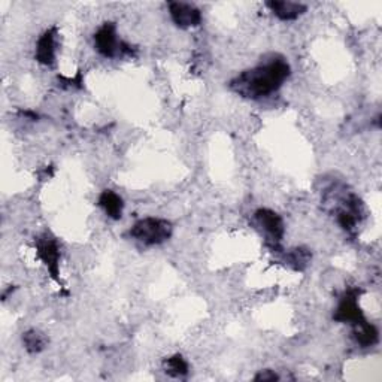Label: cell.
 <instances>
[{"label": "cell", "mask_w": 382, "mask_h": 382, "mask_svg": "<svg viewBox=\"0 0 382 382\" xmlns=\"http://www.w3.org/2000/svg\"><path fill=\"white\" fill-rule=\"evenodd\" d=\"M256 218L262 227L266 230V233L271 236L274 242L276 244L281 242L286 233V225H284V220H282L279 214H276V212L272 209L263 208L256 212Z\"/></svg>", "instance_id": "cell-7"}, {"label": "cell", "mask_w": 382, "mask_h": 382, "mask_svg": "<svg viewBox=\"0 0 382 382\" xmlns=\"http://www.w3.org/2000/svg\"><path fill=\"white\" fill-rule=\"evenodd\" d=\"M36 254L40 262L45 264L51 278L60 284V248L55 239L40 236L35 240Z\"/></svg>", "instance_id": "cell-4"}, {"label": "cell", "mask_w": 382, "mask_h": 382, "mask_svg": "<svg viewBox=\"0 0 382 382\" xmlns=\"http://www.w3.org/2000/svg\"><path fill=\"white\" fill-rule=\"evenodd\" d=\"M164 372L175 378L186 376L189 373V363L181 356V354H175V356H172L171 359H167L164 361Z\"/></svg>", "instance_id": "cell-12"}, {"label": "cell", "mask_w": 382, "mask_h": 382, "mask_svg": "<svg viewBox=\"0 0 382 382\" xmlns=\"http://www.w3.org/2000/svg\"><path fill=\"white\" fill-rule=\"evenodd\" d=\"M99 206H101L105 210V214L112 220H120L123 217L124 202L116 191H102L101 197H99Z\"/></svg>", "instance_id": "cell-10"}, {"label": "cell", "mask_w": 382, "mask_h": 382, "mask_svg": "<svg viewBox=\"0 0 382 382\" xmlns=\"http://www.w3.org/2000/svg\"><path fill=\"white\" fill-rule=\"evenodd\" d=\"M23 344H24L27 351L32 352V354H36L47 347V337H45V335H42L38 330H29V332H26L23 336Z\"/></svg>", "instance_id": "cell-13"}, {"label": "cell", "mask_w": 382, "mask_h": 382, "mask_svg": "<svg viewBox=\"0 0 382 382\" xmlns=\"http://www.w3.org/2000/svg\"><path fill=\"white\" fill-rule=\"evenodd\" d=\"M310 254L306 249H294L290 252L288 263L293 264L296 269H303L309 262Z\"/></svg>", "instance_id": "cell-14"}, {"label": "cell", "mask_w": 382, "mask_h": 382, "mask_svg": "<svg viewBox=\"0 0 382 382\" xmlns=\"http://www.w3.org/2000/svg\"><path fill=\"white\" fill-rule=\"evenodd\" d=\"M254 379H256V381H263V382H266V381L272 382V381H278L279 376L274 371H262L260 373H257L256 376H254Z\"/></svg>", "instance_id": "cell-15"}, {"label": "cell", "mask_w": 382, "mask_h": 382, "mask_svg": "<svg viewBox=\"0 0 382 382\" xmlns=\"http://www.w3.org/2000/svg\"><path fill=\"white\" fill-rule=\"evenodd\" d=\"M354 337L361 347H372L378 342L379 333L373 324L367 322L366 318L357 324H354Z\"/></svg>", "instance_id": "cell-11"}, {"label": "cell", "mask_w": 382, "mask_h": 382, "mask_svg": "<svg viewBox=\"0 0 382 382\" xmlns=\"http://www.w3.org/2000/svg\"><path fill=\"white\" fill-rule=\"evenodd\" d=\"M266 5L281 21L297 20L302 13L306 12V6L303 4L288 2V0H272V2H267Z\"/></svg>", "instance_id": "cell-9"}, {"label": "cell", "mask_w": 382, "mask_h": 382, "mask_svg": "<svg viewBox=\"0 0 382 382\" xmlns=\"http://www.w3.org/2000/svg\"><path fill=\"white\" fill-rule=\"evenodd\" d=\"M55 39H57V29L51 27L42 33L36 44V60L44 66H52L55 62Z\"/></svg>", "instance_id": "cell-8"}, {"label": "cell", "mask_w": 382, "mask_h": 382, "mask_svg": "<svg viewBox=\"0 0 382 382\" xmlns=\"http://www.w3.org/2000/svg\"><path fill=\"white\" fill-rule=\"evenodd\" d=\"M174 232L172 223L163 220V218H154L148 217L144 220H139L133 224L129 235L137 240L139 244H144L147 247L162 245L166 240L171 239Z\"/></svg>", "instance_id": "cell-2"}, {"label": "cell", "mask_w": 382, "mask_h": 382, "mask_svg": "<svg viewBox=\"0 0 382 382\" xmlns=\"http://www.w3.org/2000/svg\"><path fill=\"white\" fill-rule=\"evenodd\" d=\"M169 13H171L172 21L181 27V29H190L202 24V12L194 5L184 2H171L169 4Z\"/></svg>", "instance_id": "cell-6"}, {"label": "cell", "mask_w": 382, "mask_h": 382, "mask_svg": "<svg viewBox=\"0 0 382 382\" xmlns=\"http://www.w3.org/2000/svg\"><path fill=\"white\" fill-rule=\"evenodd\" d=\"M360 294H361V291L357 288L348 290L344 294L341 302H339V306L336 309L333 318L339 322H349L352 325L363 321L364 315H363V310L359 305Z\"/></svg>", "instance_id": "cell-5"}, {"label": "cell", "mask_w": 382, "mask_h": 382, "mask_svg": "<svg viewBox=\"0 0 382 382\" xmlns=\"http://www.w3.org/2000/svg\"><path fill=\"white\" fill-rule=\"evenodd\" d=\"M94 48L106 59L124 57L133 55L132 45L125 44L117 35V26L114 23H105L101 29L94 33Z\"/></svg>", "instance_id": "cell-3"}, {"label": "cell", "mask_w": 382, "mask_h": 382, "mask_svg": "<svg viewBox=\"0 0 382 382\" xmlns=\"http://www.w3.org/2000/svg\"><path fill=\"white\" fill-rule=\"evenodd\" d=\"M291 74V67L284 57L275 55L259 66L244 70L230 81V89L247 99H262L278 91Z\"/></svg>", "instance_id": "cell-1"}]
</instances>
